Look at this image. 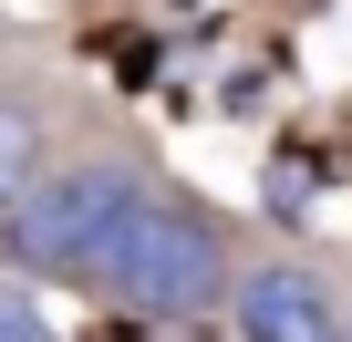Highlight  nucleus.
<instances>
[{
  "mask_svg": "<svg viewBox=\"0 0 352 342\" xmlns=\"http://www.w3.org/2000/svg\"><path fill=\"white\" fill-rule=\"evenodd\" d=\"M0 342H52V321H42L32 280H0Z\"/></svg>",
  "mask_w": 352,
  "mask_h": 342,
  "instance_id": "39448f33",
  "label": "nucleus"
},
{
  "mask_svg": "<svg viewBox=\"0 0 352 342\" xmlns=\"http://www.w3.org/2000/svg\"><path fill=\"white\" fill-rule=\"evenodd\" d=\"M228 321H239V342H352L331 280H321V270H290V259L239 270V280H228Z\"/></svg>",
  "mask_w": 352,
  "mask_h": 342,
  "instance_id": "7ed1b4c3",
  "label": "nucleus"
},
{
  "mask_svg": "<svg viewBox=\"0 0 352 342\" xmlns=\"http://www.w3.org/2000/svg\"><path fill=\"white\" fill-rule=\"evenodd\" d=\"M228 280H239L228 228L187 187H155V177L124 197V218L83 259V290L114 301V311H135V321H208V311H228Z\"/></svg>",
  "mask_w": 352,
  "mask_h": 342,
  "instance_id": "f257e3e1",
  "label": "nucleus"
},
{
  "mask_svg": "<svg viewBox=\"0 0 352 342\" xmlns=\"http://www.w3.org/2000/svg\"><path fill=\"white\" fill-rule=\"evenodd\" d=\"M135 187H145L135 156H52L0 218V259L21 280H83V259L104 249V228L124 218Z\"/></svg>",
  "mask_w": 352,
  "mask_h": 342,
  "instance_id": "f03ea898",
  "label": "nucleus"
},
{
  "mask_svg": "<svg viewBox=\"0 0 352 342\" xmlns=\"http://www.w3.org/2000/svg\"><path fill=\"white\" fill-rule=\"evenodd\" d=\"M42 166H52V156H42V104L0 83V218H11V197L42 177Z\"/></svg>",
  "mask_w": 352,
  "mask_h": 342,
  "instance_id": "20e7f679",
  "label": "nucleus"
}]
</instances>
